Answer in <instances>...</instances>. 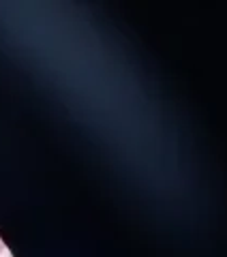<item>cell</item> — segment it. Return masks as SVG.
<instances>
[{"label":"cell","mask_w":227,"mask_h":257,"mask_svg":"<svg viewBox=\"0 0 227 257\" xmlns=\"http://www.w3.org/2000/svg\"><path fill=\"white\" fill-rule=\"evenodd\" d=\"M0 251H3V242H0Z\"/></svg>","instance_id":"cell-1"}]
</instances>
